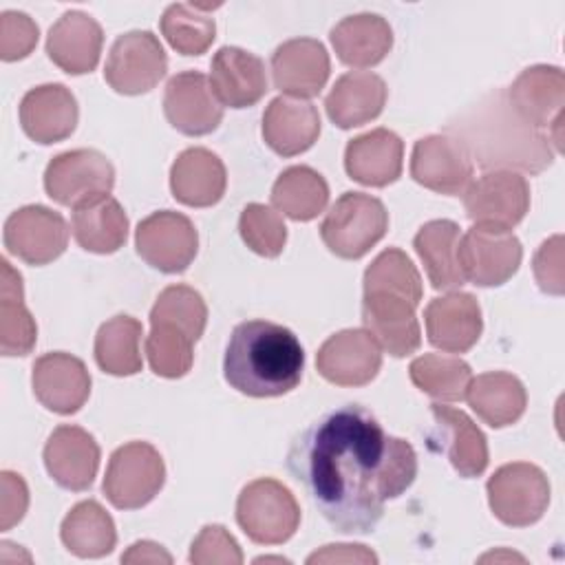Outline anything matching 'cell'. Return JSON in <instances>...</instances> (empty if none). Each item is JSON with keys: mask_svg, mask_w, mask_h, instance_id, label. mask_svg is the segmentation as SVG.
<instances>
[{"mask_svg": "<svg viewBox=\"0 0 565 565\" xmlns=\"http://www.w3.org/2000/svg\"><path fill=\"white\" fill-rule=\"evenodd\" d=\"M287 466L329 525L344 534L373 532L384 503L417 477L413 446L386 435L360 404L340 406L305 428L289 448Z\"/></svg>", "mask_w": 565, "mask_h": 565, "instance_id": "1", "label": "cell"}, {"mask_svg": "<svg viewBox=\"0 0 565 565\" xmlns=\"http://www.w3.org/2000/svg\"><path fill=\"white\" fill-rule=\"evenodd\" d=\"M305 351L282 324L245 320L234 327L225 347V382L249 397H278L302 380Z\"/></svg>", "mask_w": 565, "mask_h": 565, "instance_id": "2", "label": "cell"}, {"mask_svg": "<svg viewBox=\"0 0 565 565\" xmlns=\"http://www.w3.org/2000/svg\"><path fill=\"white\" fill-rule=\"evenodd\" d=\"M477 135L463 143L468 154H477L481 166H512L525 172H541L552 163L550 137L523 124L510 108L505 93H497L492 104L470 119Z\"/></svg>", "mask_w": 565, "mask_h": 565, "instance_id": "3", "label": "cell"}, {"mask_svg": "<svg viewBox=\"0 0 565 565\" xmlns=\"http://www.w3.org/2000/svg\"><path fill=\"white\" fill-rule=\"evenodd\" d=\"M388 230L384 203L364 192H344L327 212L320 236L331 254L344 260L362 258Z\"/></svg>", "mask_w": 565, "mask_h": 565, "instance_id": "4", "label": "cell"}, {"mask_svg": "<svg viewBox=\"0 0 565 565\" xmlns=\"http://www.w3.org/2000/svg\"><path fill=\"white\" fill-rule=\"evenodd\" d=\"M236 521L258 545H280L300 525V505L278 479L263 477L247 483L236 499Z\"/></svg>", "mask_w": 565, "mask_h": 565, "instance_id": "5", "label": "cell"}, {"mask_svg": "<svg viewBox=\"0 0 565 565\" xmlns=\"http://www.w3.org/2000/svg\"><path fill=\"white\" fill-rule=\"evenodd\" d=\"M163 481L166 463L159 450L148 441H128L110 455L102 488L117 510H139L159 494Z\"/></svg>", "mask_w": 565, "mask_h": 565, "instance_id": "6", "label": "cell"}, {"mask_svg": "<svg viewBox=\"0 0 565 565\" xmlns=\"http://www.w3.org/2000/svg\"><path fill=\"white\" fill-rule=\"evenodd\" d=\"M505 99L523 124L539 132L547 130L554 150H563L565 75L558 66H527L505 90Z\"/></svg>", "mask_w": 565, "mask_h": 565, "instance_id": "7", "label": "cell"}, {"mask_svg": "<svg viewBox=\"0 0 565 565\" xmlns=\"http://www.w3.org/2000/svg\"><path fill=\"white\" fill-rule=\"evenodd\" d=\"M492 514L510 527L536 523L550 505L547 475L527 461H512L492 472L486 483Z\"/></svg>", "mask_w": 565, "mask_h": 565, "instance_id": "8", "label": "cell"}, {"mask_svg": "<svg viewBox=\"0 0 565 565\" xmlns=\"http://www.w3.org/2000/svg\"><path fill=\"white\" fill-rule=\"evenodd\" d=\"M115 185L113 163L93 148L55 154L44 170L46 194L68 207H82L110 194Z\"/></svg>", "mask_w": 565, "mask_h": 565, "instance_id": "9", "label": "cell"}, {"mask_svg": "<svg viewBox=\"0 0 565 565\" xmlns=\"http://www.w3.org/2000/svg\"><path fill=\"white\" fill-rule=\"evenodd\" d=\"M463 207L475 227L512 232L530 210V185L512 170L486 172L466 188Z\"/></svg>", "mask_w": 565, "mask_h": 565, "instance_id": "10", "label": "cell"}, {"mask_svg": "<svg viewBox=\"0 0 565 565\" xmlns=\"http://www.w3.org/2000/svg\"><path fill=\"white\" fill-rule=\"evenodd\" d=\"M168 71V57L152 31L119 35L108 53L104 79L115 93L141 95L152 90Z\"/></svg>", "mask_w": 565, "mask_h": 565, "instance_id": "11", "label": "cell"}, {"mask_svg": "<svg viewBox=\"0 0 565 565\" xmlns=\"http://www.w3.org/2000/svg\"><path fill=\"white\" fill-rule=\"evenodd\" d=\"M135 247L150 267L163 274H179L194 260L199 234L185 214L161 210L139 221Z\"/></svg>", "mask_w": 565, "mask_h": 565, "instance_id": "12", "label": "cell"}, {"mask_svg": "<svg viewBox=\"0 0 565 565\" xmlns=\"http://www.w3.org/2000/svg\"><path fill=\"white\" fill-rule=\"evenodd\" d=\"M2 238L7 252L26 265H49L64 254L68 225L46 205H24L7 218Z\"/></svg>", "mask_w": 565, "mask_h": 565, "instance_id": "13", "label": "cell"}, {"mask_svg": "<svg viewBox=\"0 0 565 565\" xmlns=\"http://www.w3.org/2000/svg\"><path fill=\"white\" fill-rule=\"evenodd\" d=\"M457 258L466 280L477 287H499L516 274L523 247L512 232H494L472 225L459 238Z\"/></svg>", "mask_w": 565, "mask_h": 565, "instance_id": "14", "label": "cell"}, {"mask_svg": "<svg viewBox=\"0 0 565 565\" xmlns=\"http://www.w3.org/2000/svg\"><path fill=\"white\" fill-rule=\"evenodd\" d=\"M475 174L472 157L457 137L428 135L415 141L411 154V177L439 194L459 196Z\"/></svg>", "mask_w": 565, "mask_h": 565, "instance_id": "15", "label": "cell"}, {"mask_svg": "<svg viewBox=\"0 0 565 565\" xmlns=\"http://www.w3.org/2000/svg\"><path fill=\"white\" fill-rule=\"evenodd\" d=\"M382 366V349L366 329H342L316 353L318 373L338 386H364Z\"/></svg>", "mask_w": 565, "mask_h": 565, "instance_id": "16", "label": "cell"}, {"mask_svg": "<svg viewBox=\"0 0 565 565\" xmlns=\"http://www.w3.org/2000/svg\"><path fill=\"white\" fill-rule=\"evenodd\" d=\"M163 113L170 126L188 137L210 135L223 121V104L199 71H181L168 79Z\"/></svg>", "mask_w": 565, "mask_h": 565, "instance_id": "17", "label": "cell"}, {"mask_svg": "<svg viewBox=\"0 0 565 565\" xmlns=\"http://www.w3.org/2000/svg\"><path fill=\"white\" fill-rule=\"evenodd\" d=\"M99 444L95 437L84 430L82 426L62 424L57 426L46 444H44V468L51 475V479L73 492L88 490L95 481L97 468H99Z\"/></svg>", "mask_w": 565, "mask_h": 565, "instance_id": "18", "label": "cell"}, {"mask_svg": "<svg viewBox=\"0 0 565 565\" xmlns=\"http://www.w3.org/2000/svg\"><path fill=\"white\" fill-rule=\"evenodd\" d=\"M31 384L38 402L57 415L77 413L90 395V373L86 364L64 351L40 355L33 362Z\"/></svg>", "mask_w": 565, "mask_h": 565, "instance_id": "19", "label": "cell"}, {"mask_svg": "<svg viewBox=\"0 0 565 565\" xmlns=\"http://www.w3.org/2000/svg\"><path fill=\"white\" fill-rule=\"evenodd\" d=\"M362 322L380 349L393 358H406L422 344L415 305L404 296L386 291L364 294Z\"/></svg>", "mask_w": 565, "mask_h": 565, "instance_id": "20", "label": "cell"}, {"mask_svg": "<svg viewBox=\"0 0 565 565\" xmlns=\"http://www.w3.org/2000/svg\"><path fill=\"white\" fill-rule=\"evenodd\" d=\"M331 73L329 53L313 38H294L282 42L271 55L274 86L289 97H316Z\"/></svg>", "mask_w": 565, "mask_h": 565, "instance_id": "21", "label": "cell"}, {"mask_svg": "<svg viewBox=\"0 0 565 565\" xmlns=\"http://www.w3.org/2000/svg\"><path fill=\"white\" fill-rule=\"evenodd\" d=\"M428 342L446 353H466L481 335V307L472 294L450 291L433 298L424 311Z\"/></svg>", "mask_w": 565, "mask_h": 565, "instance_id": "22", "label": "cell"}, {"mask_svg": "<svg viewBox=\"0 0 565 565\" xmlns=\"http://www.w3.org/2000/svg\"><path fill=\"white\" fill-rule=\"evenodd\" d=\"M77 117V99L64 84L35 86L20 102L22 130L35 143L46 146L71 137Z\"/></svg>", "mask_w": 565, "mask_h": 565, "instance_id": "23", "label": "cell"}, {"mask_svg": "<svg viewBox=\"0 0 565 565\" xmlns=\"http://www.w3.org/2000/svg\"><path fill=\"white\" fill-rule=\"evenodd\" d=\"M210 71L212 90L223 106L247 108L269 90L265 62L245 49L221 46L212 57Z\"/></svg>", "mask_w": 565, "mask_h": 565, "instance_id": "24", "label": "cell"}, {"mask_svg": "<svg viewBox=\"0 0 565 565\" xmlns=\"http://www.w3.org/2000/svg\"><path fill=\"white\" fill-rule=\"evenodd\" d=\"M104 31L84 11H66L46 35V55L68 75L90 73L102 55Z\"/></svg>", "mask_w": 565, "mask_h": 565, "instance_id": "25", "label": "cell"}, {"mask_svg": "<svg viewBox=\"0 0 565 565\" xmlns=\"http://www.w3.org/2000/svg\"><path fill=\"white\" fill-rule=\"evenodd\" d=\"M320 135L318 108L298 97L280 95L263 113V139L280 157H294L309 150Z\"/></svg>", "mask_w": 565, "mask_h": 565, "instance_id": "26", "label": "cell"}, {"mask_svg": "<svg viewBox=\"0 0 565 565\" xmlns=\"http://www.w3.org/2000/svg\"><path fill=\"white\" fill-rule=\"evenodd\" d=\"M404 166V141L388 128L369 130L347 143V174L371 188H384L399 179Z\"/></svg>", "mask_w": 565, "mask_h": 565, "instance_id": "27", "label": "cell"}, {"mask_svg": "<svg viewBox=\"0 0 565 565\" xmlns=\"http://www.w3.org/2000/svg\"><path fill=\"white\" fill-rule=\"evenodd\" d=\"M435 419L433 439L439 441L452 468L466 477H479L488 468V441L481 428L459 408L444 406L439 402L430 404Z\"/></svg>", "mask_w": 565, "mask_h": 565, "instance_id": "28", "label": "cell"}, {"mask_svg": "<svg viewBox=\"0 0 565 565\" xmlns=\"http://www.w3.org/2000/svg\"><path fill=\"white\" fill-rule=\"evenodd\" d=\"M388 88L384 79L371 71H351L335 79L324 99L329 119L342 128H358L373 121L386 104Z\"/></svg>", "mask_w": 565, "mask_h": 565, "instance_id": "29", "label": "cell"}, {"mask_svg": "<svg viewBox=\"0 0 565 565\" xmlns=\"http://www.w3.org/2000/svg\"><path fill=\"white\" fill-rule=\"evenodd\" d=\"M225 166L207 148L183 150L170 168L172 196L190 207L216 205L225 194Z\"/></svg>", "mask_w": 565, "mask_h": 565, "instance_id": "30", "label": "cell"}, {"mask_svg": "<svg viewBox=\"0 0 565 565\" xmlns=\"http://www.w3.org/2000/svg\"><path fill=\"white\" fill-rule=\"evenodd\" d=\"M338 60L353 68L380 64L393 49V29L377 13L342 18L329 33Z\"/></svg>", "mask_w": 565, "mask_h": 565, "instance_id": "31", "label": "cell"}, {"mask_svg": "<svg viewBox=\"0 0 565 565\" xmlns=\"http://www.w3.org/2000/svg\"><path fill=\"white\" fill-rule=\"evenodd\" d=\"M466 399L481 422L505 428L521 419L527 406L523 382L505 371H488L470 380Z\"/></svg>", "mask_w": 565, "mask_h": 565, "instance_id": "32", "label": "cell"}, {"mask_svg": "<svg viewBox=\"0 0 565 565\" xmlns=\"http://www.w3.org/2000/svg\"><path fill=\"white\" fill-rule=\"evenodd\" d=\"M459 238V225L448 218H435L424 223L413 238V247L422 258L426 276L435 289L452 291L466 282L457 258Z\"/></svg>", "mask_w": 565, "mask_h": 565, "instance_id": "33", "label": "cell"}, {"mask_svg": "<svg viewBox=\"0 0 565 565\" xmlns=\"http://www.w3.org/2000/svg\"><path fill=\"white\" fill-rule=\"evenodd\" d=\"M64 547L79 558H102L117 545L113 516L93 499L79 501L68 510L60 525Z\"/></svg>", "mask_w": 565, "mask_h": 565, "instance_id": "34", "label": "cell"}, {"mask_svg": "<svg viewBox=\"0 0 565 565\" xmlns=\"http://www.w3.org/2000/svg\"><path fill=\"white\" fill-rule=\"evenodd\" d=\"M71 227L77 245L93 254H113L128 238V216L110 194L75 207Z\"/></svg>", "mask_w": 565, "mask_h": 565, "instance_id": "35", "label": "cell"}, {"mask_svg": "<svg viewBox=\"0 0 565 565\" xmlns=\"http://www.w3.org/2000/svg\"><path fill=\"white\" fill-rule=\"evenodd\" d=\"M0 351L2 355H26L35 347L38 327L24 307L22 276L7 258L0 260Z\"/></svg>", "mask_w": 565, "mask_h": 565, "instance_id": "36", "label": "cell"}, {"mask_svg": "<svg viewBox=\"0 0 565 565\" xmlns=\"http://www.w3.org/2000/svg\"><path fill=\"white\" fill-rule=\"evenodd\" d=\"M141 335L143 327L137 318L119 313L106 320L95 335V362L97 366L117 377L135 375L141 371Z\"/></svg>", "mask_w": 565, "mask_h": 565, "instance_id": "37", "label": "cell"}, {"mask_svg": "<svg viewBox=\"0 0 565 565\" xmlns=\"http://www.w3.org/2000/svg\"><path fill=\"white\" fill-rule=\"evenodd\" d=\"M271 203L294 221H311L329 203V185L309 166H291L278 174L271 188Z\"/></svg>", "mask_w": 565, "mask_h": 565, "instance_id": "38", "label": "cell"}, {"mask_svg": "<svg viewBox=\"0 0 565 565\" xmlns=\"http://www.w3.org/2000/svg\"><path fill=\"white\" fill-rule=\"evenodd\" d=\"M411 382L437 402H461L466 399L468 384L472 380L470 364L457 355L424 353L408 366Z\"/></svg>", "mask_w": 565, "mask_h": 565, "instance_id": "39", "label": "cell"}, {"mask_svg": "<svg viewBox=\"0 0 565 565\" xmlns=\"http://www.w3.org/2000/svg\"><path fill=\"white\" fill-rule=\"evenodd\" d=\"M161 33L177 53L203 55L216 38V24L205 7L174 2L161 15Z\"/></svg>", "mask_w": 565, "mask_h": 565, "instance_id": "40", "label": "cell"}, {"mask_svg": "<svg viewBox=\"0 0 565 565\" xmlns=\"http://www.w3.org/2000/svg\"><path fill=\"white\" fill-rule=\"evenodd\" d=\"M362 287H364V294L386 291V294L404 296L415 307L419 305V300L424 296L422 276H419L417 267L397 247H388L375 256V260L364 271Z\"/></svg>", "mask_w": 565, "mask_h": 565, "instance_id": "41", "label": "cell"}, {"mask_svg": "<svg viewBox=\"0 0 565 565\" xmlns=\"http://www.w3.org/2000/svg\"><path fill=\"white\" fill-rule=\"evenodd\" d=\"M152 322L174 324L196 342L207 324V305L196 289L188 285H170L157 296L150 309V324Z\"/></svg>", "mask_w": 565, "mask_h": 565, "instance_id": "42", "label": "cell"}, {"mask_svg": "<svg viewBox=\"0 0 565 565\" xmlns=\"http://www.w3.org/2000/svg\"><path fill=\"white\" fill-rule=\"evenodd\" d=\"M150 369L161 377H183L194 362V340L168 322H152L146 335Z\"/></svg>", "mask_w": 565, "mask_h": 565, "instance_id": "43", "label": "cell"}, {"mask_svg": "<svg viewBox=\"0 0 565 565\" xmlns=\"http://www.w3.org/2000/svg\"><path fill=\"white\" fill-rule=\"evenodd\" d=\"M238 232L245 245L265 258L280 256L287 243V225L282 216L263 203H247L243 207Z\"/></svg>", "mask_w": 565, "mask_h": 565, "instance_id": "44", "label": "cell"}, {"mask_svg": "<svg viewBox=\"0 0 565 565\" xmlns=\"http://www.w3.org/2000/svg\"><path fill=\"white\" fill-rule=\"evenodd\" d=\"M190 563L194 565H241L243 552L236 539L223 525H205L190 547Z\"/></svg>", "mask_w": 565, "mask_h": 565, "instance_id": "45", "label": "cell"}, {"mask_svg": "<svg viewBox=\"0 0 565 565\" xmlns=\"http://www.w3.org/2000/svg\"><path fill=\"white\" fill-rule=\"evenodd\" d=\"M38 24L22 11H4L0 15V57L15 62L26 57L38 44Z\"/></svg>", "mask_w": 565, "mask_h": 565, "instance_id": "46", "label": "cell"}, {"mask_svg": "<svg viewBox=\"0 0 565 565\" xmlns=\"http://www.w3.org/2000/svg\"><path fill=\"white\" fill-rule=\"evenodd\" d=\"M534 276L545 294H563V236L556 234L534 254Z\"/></svg>", "mask_w": 565, "mask_h": 565, "instance_id": "47", "label": "cell"}, {"mask_svg": "<svg viewBox=\"0 0 565 565\" xmlns=\"http://www.w3.org/2000/svg\"><path fill=\"white\" fill-rule=\"evenodd\" d=\"M0 530H11L22 521L29 508V488L24 479L11 470H2L0 475Z\"/></svg>", "mask_w": 565, "mask_h": 565, "instance_id": "48", "label": "cell"}, {"mask_svg": "<svg viewBox=\"0 0 565 565\" xmlns=\"http://www.w3.org/2000/svg\"><path fill=\"white\" fill-rule=\"evenodd\" d=\"M307 563H377V556L366 550L364 545H349V543H338V545H324L320 552H313Z\"/></svg>", "mask_w": 565, "mask_h": 565, "instance_id": "49", "label": "cell"}, {"mask_svg": "<svg viewBox=\"0 0 565 565\" xmlns=\"http://www.w3.org/2000/svg\"><path fill=\"white\" fill-rule=\"evenodd\" d=\"M121 563H172V556L152 541H137L124 554Z\"/></svg>", "mask_w": 565, "mask_h": 565, "instance_id": "50", "label": "cell"}, {"mask_svg": "<svg viewBox=\"0 0 565 565\" xmlns=\"http://www.w3.org/2000/svg\"><path fill=\"white\" fill-rule=\"evenodd\" d=\"M263 561H278V563H289L287 558H282V556H260V558H256V563H263Z\"/></svg>", "mask_w": 565, "mask_h": 565, "instance_id": "51", "label": "cell"}]
</instances>
